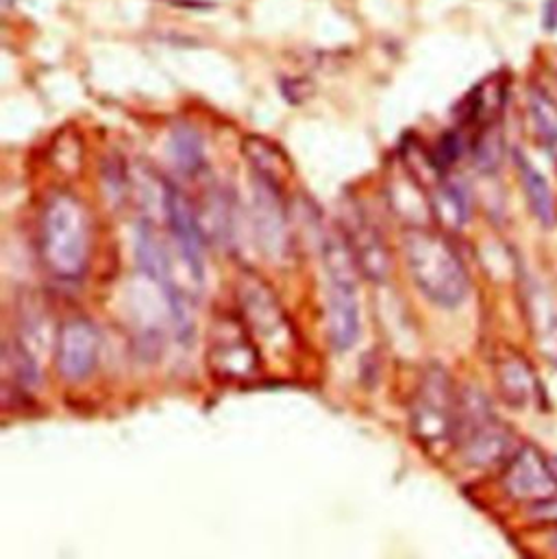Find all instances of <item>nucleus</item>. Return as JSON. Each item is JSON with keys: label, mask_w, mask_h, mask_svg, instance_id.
Listing matches in <instances>:
<instances>
[{"label": "nucleus", "mask_w": 557, "mask_h": 559, "mask_svg": "<svg viewBox=\"0 0 557 559\" xmlns=\"http://www.w3.org/2000/svg\"><path fill=\"white\" fill-rule=\"evenodd\" d=\"M530 324L541 350L557 361V298L545 285H530L528 292Z\"/></svg>", "instance_id": "obj_14"}, {"label": "nucleus", "mask_w": 557, "mask_h": 559, "mask_svg": "<svg viewBox=\"0 0 557 559\" xmlns=\"http://www.w3.org/2000/svg\"><path fill=\"white\" fill-rule=\"evenodd\" d=\"M236 292L240 318L256 340L273 344L275 348H278V344H289L292 324L269 281L262 280L253 271H245L238 280Z\"/></svg>", "instance_id": "obj_7"}, {"label": "nucleus", "mask_w": 557, "mask_h": 559, "mask_svg": "<svg viewBox=\"0 0 557 559\" xmlns=\"http://www.w3.org/2000/svg\"><path fill=\"white\" fill-rule=\"evenodd\" d=\"M39 258L59 281H79L90 262L92 221L85 203L72 192H55L42 207L37 229Z\"/></svg>", "instance_id": "obj_1"}, {"label": "nucleus", "mask_w": 557, "mask_h": 559, "mask_svg": "<svg viewBox=\"0 0 557 559\" xmlns=\"http://www.w3.org/2000/svg\"><path fill=\"white\" fill-rule=\"evenodd\" d=\"M4 368L9 372V381H13L15 390L20 392H33L39 388L42 383V370L37 364V357L33 355V350L20 340H11L4 344Z\"/></svg>", "instance_id": "obj_18"}, {"label": "nucleus", "mask_w": 557, "mask_h": 559, "mask_svg": "<svg viewBox=\"0 0 557 559\" xmlns=\"http://www.w3.org/2000/svg\"><path fill=\"white\" fill-rule=\"evenodd\" d=\"M545 28L557 31V0H547L545 4Z\"/></svg>", "instance_id": "obj_23"}, {"label": "nucleus", "mask_w": 557, "mask_h": 559, "mask_svg": "<svg viewBox=\"0 0 557 559\" xmlns=\"http://www.w3.org/2000/svg\"><path fill=\"white\" fill-rule=\"evenodd\" d=\"M242 153L256 168V177H262L278 188H283V183L292 175V164L285 157V153L278 148L275 142H271L262 135L245 138Z\"/></svg>", "instance_id": "obj_15"}, {"label": "nucleus", "mask_w": 557, "mask_h": 559, "mask_svg": "<svg viewBox=\"0 0 557 559\" xmlns=\"http://www.w3.org/2000/svg\"><path fill=\"white\" fill-rule=\"evenodd\" d=\"M403 251L412 281L431 302L455 309L466 300L471 280L445 234L420 225L410 227L403 231Z\"/></svg>", "instance_id": "obj_2"}, {"label": "nucleus", "mask_w": 557, "mask_h": 559, "mask_svg": "<svg viewBox=\"0 0 557 559\" xmlns=\"http://www.w3.org/2000/svg\"><path fill=\"white\" fill-rule=\"evenodd\" d=\"M322 264L327 273V337L337 353L351 350L362 333L357 281L359 264L344 231H331L322 240Z\"/></svg>", "instance_id": "obj_3"}, {"label": "nucleus", "mask_w": 557, "mask_h": 559, "mask_svg": "<svg viewBox=\"0 0 557 559\" xmlns=\"http://www.w3.org/2000/svg\"><path fill=\"white\" fill-rule=\"evenodd\" d=\"M455 442L471 466L488 468L514 455V438L503 425L490 403L475 390L460 394Z\"/></svg>", "instance_id": "obj_5"}, {"label": "nucleus", "mask_w": 557, "mask_h": 559, "mask_svg": "<svg viewBox=\"0 0 557 559\" xmlns=\"http://www.w3.org/2000/svg\"><path fill=\"white\" fill-rule=\"evenodd\" d=\"M530 111L536 122V129L545 142V146L552 151L557 159V105L541 90H534L530 94Z\"/></svg>", "instance_id": "obj_21"}, {"label": "nucleus", "mask_w": 557, "mask_h": 559, "mask_svg": "<svg viewBox=\"0 0 557 559\" xmlns=\"http://www.w3.org/2000/svg\"><path fill=\"white\" fill-rule=\"evenodd\" d=\"M162 199L164 214L170 229L173 240L179 247V253L194 275V280L203 281V225L199 210L190 203V199L170 181H162Z\"/></svg>", "instance_id": "obj_10"}, {"label": "nucleus", "mask_w": 557, "mask_h": 559, "mask_svg": "<svg viewBox=\"0 0 557 559\" xmlns=\"http://www.w3.org/2000/svg\"><path fill=\"white\" fill-rule=\"evenodd\" d=\"M256 229L260 245L269 253H283L287 247V218L281 201V188L256 177Z\"/></svg>", "instance_id": "obj_12"}, {"label": "nucleus", "mask_w": 557, "mask_h": 559, "mask_svg": "<svg viewBox=\"0 0 557 559\" xmlns=\"http://www.w3.org/2000/svg\"><path fill=\"white\" fill-rule=\"evenodd\" d=\"M503 488L521 503L552 506L557 499V475L536 447H523L508 462Z\"/></svg>", "instance_id": "obj_9"}, {"label": "nucleus", "mask_w": 557, "mask_h": 559, "mask_svg": "<svg viewBox=\"0 0 557 559\" xmlns=\"http://www.w3.org/2000/svg\"><path fill=\"white\" fill-rule=\"evenodd\" d=\"M103 337L87 318L66 320L55 337V368L61 379L79 383L94 374L100 361Z\"/></svg>", "instance_id": "obj_8"}, {"label": "nucleus", "mask_w": 557, "mask_h": 559, "mask_svg": "<svg viewBox=\"0 0 557 559\" xmlns=\"http://www.w3.org/2000/svg\"><path fill=\"white\" fill-rule=\"evenodd\" d=\"M434 218L447 229H462L471 218V197L458 181L442 179L431 194Z\"/></svg>", "instance_id": "obj_16"}, {"label": "nucleus", "mask_w": 557, "mask_h": 559, "mask_svg": "<svg viewBox=\"0 0 557 559\" xmlns=\"http://www.w3.org/2000/svg\"><path fill=\"white\" fill-rule=\"evenodd\" d=\"M342 231L353 249L362 275L377 283L388 280L392 271V258L383 236L375 229V225H370L359 210H353L346 214Z\"/></svg>", "instance_id": "obj_11"}, {"label": "nucleus", "mask_w": 557, "mask_h": 559, "mask_svg": "<svg viewBox=\"0 0 557 559\" xmlns=\"http://www.w3.org/2000/svg\"><path fill=\"white\" fill-rule=\"evenodd\" d=\"M208 368L221 381H249L260 372L262 355L242 318L223 316L214 322Z\"/></svg>", "instance_id": "obj_6"}, {"label": "nucleus", "mask_w": 557, "mask_h": 559, "mask_svg": "<svg viewBox=\"0 0 557 559\" xmlns=\"http://www.w3.org/2000/svg\"><path fill=\"white\" fill-rule=\"evenodd\" d=\"M473 157L477 168L493 173L503 159V131L499 120L482 127L473 142Z\"/></svg>", "instance_id": "obj_20"}, {"label": "nucleus", "mask_w": 557, "mask_h": 559, "mask_svg": "<svg viewBox=\"0 0 557 559\" xmlns=\"http://www.w3.org/2000/svg\"><path fill=\"white\" fill-rule=\"evenodd\" d=\"M168 155L173 164L188 177H199L208 166L203 138L199 135L197 129L188 124H179L177 129H173L170 142H168Z\"/></svg>", "instance_id": "obj_17"}, {"label": "nucleus", "mask_w": 557, "mask_h": 559, "mask_svg": "<svg viewBox=\"0 0 557 559\" xmlns=\"http://www.w3.org/2000/svg\"><path fill=\"white\" fill-rule=\"evenodd\" d=\"M460 394L453 388L449 372L434 364L429 366L410 401V429L425 449H438L455 442Z\"/></svg>", "instance_id": "obj_4"}, {"label": "nucleus", "mask_w": 557, "mask_h": 559, "mask_svg": "<svg viewBox=\"0 0 557 559\" xmlns=\"http://www.w3.org/2000/svg\"><path fill=\"white\" fill-rule=\"evenodd\" d=\"M462 153H464V140H462L460 131H447L438 140L436 148L431 151V162H434L436 170L440 175H445L453 164L460 162Z\"/></svg>", "instance_id": "obj_22"}, {"label": "nucleus", "mask_w": 557, "mask_h": 559, "mask_svg": "<svg viewBox=\"0 0 557 559\" xmlns=\"http://www.w3.org/2000/svg\"><path fill=\"white\" fill-rule=\"evenodd\" d=\"M517 166H519L521 181H523V188H525V194H528V201H530L534 214L538 216V221L545 227H552L556 223V199H554L549 183L521 153H517Z\"/></svg>", "instance_id": "obj_19"}, {"label": "nucleus", "mask_w": 557, "mask_h": 559, "mask_svg": "<svg viewBox=\"0 0 557 559\" xmlns=\"http://www.w3.org/2000/svg\"><path fill=\"white\" fill-rule=\"evenodd\" d=\"M556 547H557V540H556Z\"/></svg>", "instance_id": "obj_24"}, {"label": "nucleus", "mask_w": 557, "mask_h": 559, "mask_svg": "<svg viewBox=\"0 0 557 559\" xmlns=\"http://www.w3.org/2000/svg\"><path fill=\"white\" fill-rule=\"evenodd\" d=\"M495 377L501 399L512 407H528L543 399V390L534 370L519 353L501 355L495 364Z\"/></svg>", "instance_id": "obj_13"}]
</instances>
